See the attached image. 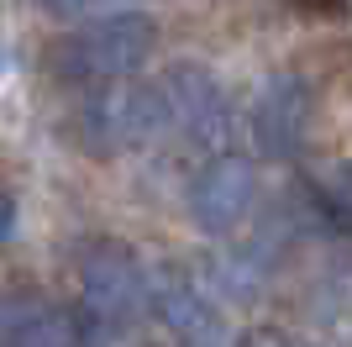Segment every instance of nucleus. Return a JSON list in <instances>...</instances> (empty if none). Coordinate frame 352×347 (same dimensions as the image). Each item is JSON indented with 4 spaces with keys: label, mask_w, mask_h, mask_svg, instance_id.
<instances>
[{
    "label": "nucleus",
    "mask_w": 352,
    "mask_h": 347,
    "mask_svg": "<svg viewBox=\"0 0 352 347\" xmlns=\"http://www.w3.org/2000/svg\"><path fill=\"white\" fill-rule=\"evenodd\" d=\"M147 316V269L116 242L89 247L79 274V337L85 347H111Z\"/></svg>",
    "instance_id": "nucleus-1"
},
{
    "label": "nucleus",
    "mask_w": 352,
    "mask_h": 347,
    "mask_svg": "<svg viewBox=\"0 0 352 347\" xmlns=\"http://www.w3.org/2000/svg\"><path fill=\"white\" fill-rule=\"evenodd\" d=\"M74 137L89 147V153H132V147L163 143L168 137V105H163L158 79L142 85V79H111V85H95L74 116Z\"/></svg>",
    "instance_id": "nucleus-2"
},
{
    "label": "nucleus",
    "mask_w": 352,
    "mask_h": 347,
    "mask_svg": "<svg viewBox=\"0 0 352 347\" xmlns=\"http://www.w3.org/2000/svg\"><path fill=\"white\" fill-rule=\"evenodd\" d=\"M153 43H158V27L153 16L142 11H111V16H95L85 27L63 37L53 69L69 79V85H111V79H132L153 58Z\"/></svg>",
    "instance_id": "nucleus-3"
},
{
    "label": "nucleus",
    "mask_w": 352,
    "mask_h": 347,
    "mask_svg": "<svg viewBox=\"0 0 352 347\" xmlns=\"http://www.w3.org/2000/svg\"><path fill=\"white\" fill-rule=\"evenodd\" d=\"M258 211V169L242 153H210L190 179V221L210 237L248 227V216Z\"/></svg>",
    "instance_id": "nucleus-4"
},
{
    "label": "nucleus",
    "mask_w": 352,
    "mask_h": 347,
    "mask_svg": "<svg viewBox=\"0 0 352 347\" xmlns=\"http://www.w3.org/2000/svg\"><path fill=\"white\" fill-rule=\"evenodd\" d=\"M163 105H168V137H184L190 147H216L226 143L232 132V111H226V95L210 79L206 69L195 63H174V69L158 79Z\"/></svg>",
    "instance_id": "nucleus-5"
},
{
    "label": "nucleus",
    "mask_w": 352,
    "mask_h": 347,
    "mask_svg": "<svg viewBox=\"0 0 352 347\" xmlns=\"http://www.w3.org/2000/svg\"><path fill=\"white\" fill-rule=\"evenodd\" d=\"M147 311L168 326V337H174L179 347H232L216 300L200 289V279L179 274V269L147 274Z\"/></svg>",
    "instance_id": "nucleus-6"
},
{
    "label": "nucleus",
    "mask_w": 352,
    "mask_h": 347,
    "mask_svg": "<svg viewBox=\"0 0 352 347\" xmlns=\"http://www.w3.org/2000/svg\"><path fill=\"white\" fill-rule=\"evenodd\" d=\"M252 143L263 158H294L300 143H305V121H310V90L294 79V74H279L258 90L252 101Z\"/></svg>",
    "instance_id": "nucleus-7"
},
{
    "label": "nucleus",
    "mask_w": 352,
    "mask_h": 347,
    "mask_svg": "<svg viewBox=\"0 0 352 347\" xmlns=\"http://www.w3.org/2000/svg\"><path fill=\"white\" fill-rule=\"evenodd\" d=\"M0 347H74V332L53 305L16 295L0 305Z\"/></svg>",
    "instance_id": "nucleus-8"
},
{
    "label": "nucleus",
    "mask_w": 352,
    "mask_h": 347,
    "mask_svg": "<svg viewBox=\"0 0 352 347\" xmlns=\"http://www.w3.org/2000/svg\"><path fill=\"white\" fill-rule=\"evenodd\" d=\"M316 200L331 221L352 227V163H331V169L316 174Z\"/></svg>",
    "instance_id": "nucleus-9"
},
{
    "label": "nucleus",
    "mask_w": 352,
    "mask_h": 347,
    "mask_svg": "<svg viewBox=\"0 0 352 347\" xmlns=\"http://www.w3.org/2000/svg\"><path fill=\"white\" fill-rule=\"evenodd\" d=\"M58 21H95V16H111V11H126L137 0H43Z\"/></svg>",
    "instance_id": "nucleus-10"
},
{
    "label": "nucleus",
    "mask_w": 352,
    "mask_h": 347,
    "mask_svg": "<svg viewBox=\"0 0 352 347\" xmlns=\"http://www.w3.org/2000/svg\"><path fill=\"white\" fill-rule=\"evenodd\" d=\"M11 231H16V195L0 185V242H6Z\"/></svg>",
    "instance_id": "nucleus-11"
},
{
    "label": "nucleus",
    "mask_w": 352,
    "mask_h": 347,
    "mask_svg": "<svg viewBox=\"0 0 352 347\" xmlns=\"http://www.w3.org/2000/svg\"><path fill=\"white\" fill-rule=\"evenodd\" d=\"M0 69H6V58H0Z\"/></svg>",
    "instance_id": "nucleus-12"
}]
</instances>
